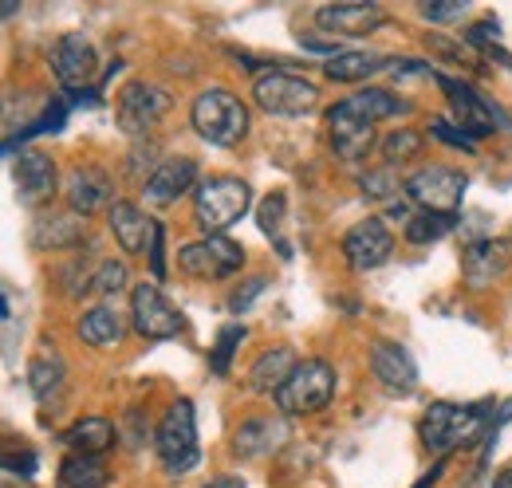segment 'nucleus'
<instances>
[{
	"instance_id": "nucleus-8",
	"label": "nucleus",
	"mask_w": 512,
	"mask_h": 488,
	"mask_svg": "<svg viewBox=\"0 0 512 488\" xmlns=\"http://www.w3.org/2000/svg\"><path fill=\"white\" fill-rule=\"evenodd\" d=\"M130 319H134V331H138L142 339H150V343L174 339V335H182V327H186L182 311L162 296L158 284H146V280L130 292Z\"/></svg>"
},
{
	"instance_id": "nucleus-43",
	"label": "nucleus",
	"mask_w": 512,
	"mask_h": 488,
	"mask_svg": "<svg viewBox=\"0 0 512 488\" xmlns=\"http://www.w3.org/2000/svg\"><path fill=\"white\" fill-rule=\"evenodd\" d=\"M300 44H304V48H312V52H327V60L343 52L335 40H320V36H300Z\"/></svg>"
},
{
	"instance_id": "nucleus-29",
	"label": "nucleus",
	"mask_w": 512,
	"mask_h": 488,
	"mask_svg": "<svg viewBox=\"0 0 512 488\" xmlns=\"http://www.w3.org/2000/svg\"><path fill=\"white\" fill-rule=\"evenodd\" d=\"M383 67H390V56H379V52H339V56L323 63L327 79H335V83H359V79H371Z\"/></svg>"
},
{
	"instance_id": "nucleus-17",
	"label": "nucleus",
	"mask_w": 512,
	"mask_h": 488,
	"mask_svg": "<svg viewBox=\"0 0 512 488\" xmlns=\"http://www.w3.org/2000/svg\"><path fill=\"white\" fill-rule=\"evenodd\" d=\"M111 193H115L111 178L103 170H95V166H75L64 182V197L75 217H91L103 205L111 209Z\"/></svg>"
},
{
	"instance_id": "nucleus-12",
	"label": "nucleus",
	"mask_w": 512,
	"mask_h": 488,
	"mask_svg": "<svg viewBox=\"0 0 512 488\" xmlns=\"http://www.w3.org/2000/svg\"><path fill=\"white\" fill-rule=\"evenodd\" d=\"M52 71H56L64 91H75V95L87 91L99 75V56H95L91 40L79 36V32H67L64 40L52 48Z\"/></svg>"
},
{
	"instance_id": "nucleus-28",
	"label": "nucleus",
	"mask_w": 512,
	"mask_h": 488,
	"mask_svg": "<svg viewBox=\"0 0 512 488\" xmlns=\"http://www.w3.org/2000/svg\"><path fill=\"white\" fill-rule=\"evenodd\" d=\"M64 445H71V453H87V457H103L115 445V422L87 414L64 433Z\"/></svg>"
},
{
	"instance_id": "nucleus-3",
	"label": "nucleus",
	"mask_w": 512,
	"mask_h": 488,
	"mask_svg": "<svg viewBox=\"0 0 512 488\" xmlns=\"http://www.w3.org/2000/svg\"><path fill=\"white\" fill-rule=\"evenodd\" d=\"M335 366L323 363V359H304V363L292 370V378L280 386L276 394V410L284 418H308V414H320L327 410V402L335 398Z\"/></svg>"
},
{
	"instance_id": "nucleus-5",
	"label": "nucleus",
	"mask_w": 512,
	"mask_h": 488,
	"mask_svg": "<svg viewBox=\"0 0 512 488\" xmlns=\"http://www.w3.org/2000/svg\"><path fill=\"white\" fill-rule=\"evenodd\" d=\"M481 410H485V406L434 402V406L426 410L422 426H418V433H422V445L446 457L449 449H457V445L473 441V433H477V429H481V422H485V414H481Z\"/></svg>"
},
{
	"instance_id": "nucleus-23",
	"label": "nucleus",
	"mask_w": 512,
	"mask_h": 488,
	"mask_svg": "<svg viewBox=\"0 0 512 488\" xmlns=\"http://www.w3.org/2000/svg\"><path fill=\"white\" fill-rule=\"evenodd\" d=\"M343 115H351V119L367 122V126H379L383 119H398V115H410V103L406 99H398V95H390L383 87H367V91H355V95H347L343 103H335Z\"/></svg>"
},
{
	"instance_id": "nucleus-47",
	"label": "nucleus",
	"mask_w": 512,
	"mask_h": 488,
	"mask_svg": "<svg viewBox=\"0 0 512 488\" xmlns=\"http://www.w3.org/2000/svg\"><path fill=\"white\" fill-rule=\"evenodd\" d=\"M493 488H512V465H509V469H501V473L493 477Z\"/></svg>"
},
{
	"instance_id": "nucleus-31",
	"label": "nucleus",
	"mask_w": 512,
	"mask_h": 488,
	"mask_svg": "<svg viewBox=\"0 0 512 488\" xmlns=\"http://www.w3.org/2000/svg\"><path fill=\"white\" fill-rule=\"evenodd\" d=\"M453 225H457L453 213H414V217H406V241L434 244L442 241L446 233H453Z\"/></svg>"
},
{
	"instance_id": "nucleus-22",
	"label": "nucleus",
	"mask_w": 512,
	"mask_h": 488,
	"mask_svg": "<svg viewBox=\"0 0 512 488\" xmlns=\"http://www.w3.org/2000/svg\"><path fill=\"white\" fill-rule=\"evenodd\" d=\"M16 189H20V201L24 205H44L52 193H56V162L40 150H28L20 154L16 162Z\"/></svg>"
},
{
	"instance_id": "nucleus-26",
	"label": "nucleus",
	"mask_w": 512,
	"mask_h": 488,
	"mask_svg": "<svg viewBox=\"0 0 512 488\" xmlns=\"http://www.w3.org/2000/svg\"><path fill=\"white\" fill-rule=\"evenodd\" d=\"M64 382H67V366L64 359L56 355V347H44L32 363H28V390L36 394V402H56L64 394Z\"/></svg>"
},
{
	"instance_id": "nucleus-4",
	"label": "nucleus",
	"mask_w": 512,
	"mask_h": 488,
	"mask_svg": "<svg viewBox=\"0 0 512 488\" xmlns=\"http://www.w3.org/2000/svg\"><path fill=\"white\" fill-rule=\"evenodd\" d=\"M253 99L260 111L268 115H284V119H300V115H312L320 107V87L304 75H288V71H268V75H256L253 83Z\"/></svg>"
},
{
	"instance_id": "nucleus-10",
	"label": "nucleus",
	"mask_w": 512,
	"mask_h": 488,
	"mask_svg": "<svg viewBox=\"0 0 512 488\" xmlns=\"http://www.w3.org/2000/svg\"><path fill=\"white\" fill-rule=\"evenodd\" d=\"M434 79L442 83L449 107H453V126H461L473 142H477V138H485V134H493V130H497V122H501V126H512L509 115H501L489 99H481L465 79H449V75H434Z\"/></svg>"
},
{
	"instance_id": "nucleus-34",
	"label": "nucleus",
	"mask_w": 512,
	"mask_h": 488,
	"mask_svg": "<svg viewBox=\"0 0 512 488\" xmlns=\"http://www.w3.org/2000/svg\"><path fill=\"white\" fill-rule=\"evenodd\" d=\"M422 146H426L422 130H394L383 138V158L386 162H410L422 154Z\"/></svg>"
},
{
	"instance_id": "nucleus-33",
	"label": "nucleus",
	"mask_w": 512,
	"mask_h": 488,
	"mask_svg": "<svg viewBox=\"0 0 512 488\" xmlns=\"http://www.w3.org/2000/svg\"><path fill=\"white\" fill-rule=\"evenodd\" d=\"M127 288V264L123 260H103L95 268V276L87 280V292L91 296H119Z\"/></svg>"
},
{
	"instance_id": "nucleus-32",
	"label": "nucleus",
	"mask_w": 512,
	"mask_h": 488,
	"mask_svg": "<svg viewBox=\"0 0 512 488\" xmlns=\"http://www.w3.org/2000/svg\"><path fill=\"white\" fill-rule=\"evenodd\" d=\"M245 335H249L245 323H229V327H221L217 347H213V355H209V370H213V374H229V363H233V355H237V347H241Z\"/></svg>"
},
{
	"instance_id": "nucleus-18",
	"label": "nucleus",
	"mask_w": 512,
	"mask_h": 488,
	"mask_svg": "<svg viewBox=\"0 0 512 488\" xmlns=\"http://www.w3.org/2000/svg\"><path fill=\"white\" fill-rule=\"evenodd\" d=\"M284 441H288V422H284V414H264V418H249L245 426L233 433V453H237L241 461H256V457L276 453Z\"/></svg>"
},
{
	"instance_id": "nucleus-39",
	"label": "nucleus",
	"mask_w": 512,
	"mask_h": 488,
	"mask_svg": "<svg viewBox=\"0 0 512 488\" xmlns=\"http://www.w3.org/2000/svg\"><path fill=\"white\" fill-rule=\"evenodd\" d=\"M264 288H268V276H249V280H245V284H237V292L229 296V311H233V315L249 311V307H253V300L264 292Z\"/></svg>"
},
{
	"instance_id": "nucleus-7",
	"label": "nucleus",
	"mask_w": 512,
	"mask_h": 488,
	"mask_svg": "<svg viewBox=\"0 0 512 488\" xmlns=\"http://www.w3.org/2000/svg\"><path fill=\"white\" fill-rule=\"evenodd\" d=\"M241 264H245V248L229 237H201L178 248V268L193 280H225L241 272Z\"/></svg>"
},
{
	"instance_id": "nucleus-20",
	"label": "nucleus",
	"mask_w": 512,
	"mask_h": 488,
	"mask_svg": "<svg viewBox=\"0 0 512 488\" xmlns=\"http://www.w3.org/2000/svg\"><path fill=\"white\" fill-rule=\"evenodd\" d=\"M193 182H197V162L193 158H162L150 174H146V201L154 205H170L178 201L182 193H190Z\"/></svg>"
},
{
	"instance_id": "nucleus-9",
	"label": "nucleus",
	"mask_w": 512,
	"mask_h": 488,
	"mask_svg": "<svg viewBox=\"0 0 512 488\" xmlns=\"http://www.w3.org/2000/svg\"><path fill=\"white\" fill-rule=\"evenodd\" d=\"M469 189V178L449 166H422L418 174L406 178V197L422 213H453Z\"/></svg>"
},
{
	"instance_id": "nucleus-30",
	"label": "nucleus",
	"mask_w": 512,
	"mask_h": 488,
	"mask_svg": "<svg viewBox=\"0 0 512 488\" xmlns=\"http://www.w3.org/2000/svg\"><path fill=\"white\" fill-rule=\"evenodd\" d=\"M60 485L64 488H107L111 485V469L103 457H87V453H67L60 465Z\"/></svg>"
},
{
	"instance_id": "nucleus-16",
	"label": "nucleus",
	"mask_w": 512,
	"mask_h": 488,
	"mask_svg": "<svg viewBox=\"0 0 512 488\" xmlns=\"http://www.w3.org/2000/svg\"><path fill=\"white\" fill-rule=\"evenodd\" d=\"M107 225H111L115 241H119V248H123L127 256L150 252V248H154V237H158V221H150V217H146L138 205H130V201H115V205L107 209Z\"/></svg>"
},
{
	"instance_id": "nucleus-45",
	"label": "nucleus",
	"mask_w": 512,
	"mask_h": 488,
	"mask_svg": "<svg viewBox=\"0 0 512 488\" xmlns=\"http://www.w3.org/2000/svg\"><path fill=\"white\" fill-rule=\"evenodd\" d=\"M509 422H512V398H509V402H501V406H497V418L489 422V429L497 433V429H501V426H509Z\"/></svg>"
},
{
	"instance_id": "nucleus-37",
	"label": "nucleus",
	"mask_w": 512,
	"mask_h": 488,
	"mask_svg": "<svg viewBox=\"0 0 512 488\" xmlns=\"http://www.w3.org/2000/svg\"><path fill=\"white\" fill-rule=\"evenodd\" d=\"M465 12H469L465 0H426V4H422V16H426L430 24H453V20H461Z\"/></svg>"
},
{
	"instance_id": "nucleus-19",
	"label": "nucleus",
	"mask_w": 512,
	"mask_h": 488,
	"mask_svg": "<svg viewBox=\"0 0 512 488\" xmlns=\"http://www.w3.org/2000/svg\"><path fill=\"white\" fill-rule=\"evenodd\" d=\"M371 370L375 378L383 382L390 394H414L418 386V366H414V355L402 347V343H375L371 351Z\"/></svg>"
},
{
	"instance_id": "nucleus-36",
	"label": "nucleus",
	"mask_w": 512,
	"mask_h": 488,
	"mask_svg": "<svg viewBox=\"0 0 512 488\" xmlns=\"http://www.w3.org/2000/svg\"><path fill=\"white\" fill-rule=\"evenodd\" d=\"M430 138H438L442 146H453V150H461V154H473V150H477V142H473L461 126H453L449 119H430Z\"/></svg>"
},
{
	"instance_id": "nucleus-40",
	"label": "nucleus",
	"mask_w": 512,
	"mask_h": 488,
	"mask_svg": "<svg viewBox=\"0 0 512 488\" xmlns=\"http://www.w3.org/2000/svg\"><path fill=\"white\" fill-rule=\"evenodd\" d=\"M426 48L438 52V56H446V60H453L457 67H473V63H469V52L457 48V44H449V40H442V36H426Z\"/></svg>"
},
{
	"instance_id": "nucleus-35",
	"label": "nucleus",
	"mask_w": 512,
	"mask_h": 488,
	"mask_svg": "<svg viewBox=\"0 0 512 488\" xmlns=\"http://www.w3.org/2000/svg\"><path fill=\"white\" fill-rule=\"evenodd\" d=\"M284 209H288V197H284V193H272V197H264V201H260L256 221H260V233H264V237H272V241L280 244V252L288 256V244L280 241V221H284Z\"/></svg>"
},
{
	"instance_id": "nucleus-13",
	"label": "nucleus",
	"mask_w": 512,
	"mask_h": 488,
	"mask_svg": "<svg viewBox=\"0 0 512 488\" xmlns=\"http://www.w3.org/2000/svg\"><path fill=\"white\" fill-rule=\"evenodd\" d=\"M390 252H394V233L386 229L383 217H367V221H359L343 233V256L355 272L379 268L390 260Z\"/></svg>"
},
{
	"instance_id": "nucleus-44",
	"label": "nucleus",
	"mask_w": 512,
	"mask_h": 488,
	"mask_svg": "<svg viewBox=\"0 0 512 488\" xmlns=\"http://www.w3.org/2000/svg\"><path fill=\"white\" fill-rule=\"evenodd\" d=\"M197 488H245V481L233 477V473H221V477H209L205 485H197Z\"/></svg>"
},
{
	"instance_id": "nucleus-2",
	"label": "nucleus",
	"mask_w": 512,
	"mask_h": 488,
	"mask_svg": "<svg viewBox=\"0 0 512 488\" xmlns=\"http://www.w3.org/2000/svg\"><path fill=\"white\" fill-rule=\"evenodd\" d=\"M253 205V189L241 178H205L193 193V221L205 237H225L229 225H237Z\"/></svg>"
},
{
	"instance_id": "nucleus-6",
	"label": "nucleus",
	"mask_w": 512,
	"mask_h": 488,
	"mask_svg": "<svg viewBox=\"0 0 512 488\" xmlns=\"http://www.w3.org/2000/svg\"><path fill=\"white\" fill-rule=\"evenodd\" d=\"M158 457H162V465H166V473H190L193 465H197V457H201V449H197V418H193V402L186 398H178L170 410H166V418H162V426H158Z\"/></svg>"
},
{
	"instance_id": "nucleus-42",
	"label": "nucleus",
	"mask_w": 512,
	"mask_h": 488,
	"mask_svg": "<svg viewBox=\"0 0 512 488\" xmlns=\"http://www.w3.org/2000/svg\"><path fill=\"white\" fill-rule=\"evenodd\" d=\"M4 469H8V473H20V477H32V473H36V457H32V453L4 457Z\"/></svg>"
},
{
	"instance_id": "nucleus-38",
	"label": "nucleus",
	"mask_w": 512,
	"mask_h": 488,
	"mask_svg": "<svg viewBox=\"0 0 512 488\" xmlns=\"http://www.w3.org/2000/svg\"><path fill=\"white\" fill-rule=\"evenodd\" d=\"M359 189H363V197H371V201H386V197L398 193V178H394L390 170H371V174L359 182Z\"/></svg>"
},
{
	"instance_id": "nucleus-25",
	"label": "nucleus",
	"mask_w": 512,
	"mask_h": 488,
	"mask_svg": "<svg viewBox=\"0 0 512 488\" xmlns=\"http://www.w3.org/2000/svg\"><path fill=\"white\" fill-rule=\"evenodd\" d=\"M75 331H79V339H83L87 347H115V343L123 339V331H127V323H123V315H119V307L99 304V307H87V311L79 315V323H75Z\"/></svg>"
},
{
	"instance_id": "nucleus-15",
	"label": "nucleus",
	"mask_w": 512,
	"mask_h": 488,
	"mask_svg": "<svg viewBox=\"0 0 512 488\" xmlns=\"http://www.w3.org/2000/svg\"><path fill=\"white\" fill-rule=\"evenodd\" d=\"M386 16L379 4L371 0H343V4H323L316 8V24L335 32V36H367L371 28H379Z\"/></svg>"
},
{
	"instance_id": "nucleus-1",
	"label": "nucleus",
	"mask_w": 512,
	"mask_h": 488,
	"mask_svg": "<svg viewBox=\"0 0 512 488\" xmlns=\"http://www.w3.org/2000/svg\"><path fill=\"white\" fill-rule=\"evenodd\" d=\"M190 122L209 146H225V150L249 134V111L229 87H205L193 99Z\"/></svg>"
},
{
	"instance_id": "nucleus-21",
	"label": "nucleus",
	"mask_w": 512,
	"mask_h": 488,
	"mask_svg": "<svg viewBox=\"0 0 512 488\" xmlns=\"http://www.w3.org/2000/svg\"><path fill=\"white\" fill-rule=\"evenodd\" d=\"M327 138H331V150L343 158V162H359L375 150V126L343 115L339 107L327 111Z\"/></svg>"
},
{
	"instance_id": "nucleus-27",
	"label": "nucleus",
	"mask_w": 512,
	"mask_h": 488,
	"mask_svg": "<svg viewBox=\"0 0 512 488\" xmlns=\"http://www.w3.org/2000/svg\"><path fill=\"white\" fill-rule=\"evenodd\" d=\"M83 241H87L83 217H44L32 225V248L40 252H64V248H79Z\"/></svg>"
},
{
	"instance_id": "nucleus-41",
	"label": "nucleus",
	"mask_w": 512,
	"mask_h": 488,
	"mask_svg": "<svg viewBox=\"0 0 512 488\" xmlns=\"http://www.w3.org/2000/svg\"><path fill=\"white\" fill-rule=\"evenodd\" d=\"M162 241H166V229L158 225V237H154V248H150V272H154V280L166 276V252H162Z\"/></svg>"
},
{
	"instance_id": "nucleus-14",
	"label": "nucleus",
	"mask_w": 512,
	"mask_h": 488,
	"mask_svg": "<svg viewBox=\"0 0 512 488\" xmlns=\"http://www.w3.org/2000/svg\"><path fill=\"white\" fill-rule=\"evenodd\" d=\"M512 264V241L505 237H485V241H473L461 256V272L473 288H485L493 284L497 276H505Z\"/></svg>"
},
{
	"instance_id": "nucleus-46",
	"label": "nucleus",
	"mask_w": 512,
	"mask_h": 488,
	"mask_svg": "<svg viewBox=\"0 0 512 488\" xmlns=\"http://www.w3.org/2000/svg\"><path fill=\"white\" fill-rule=\"evenodd\" d=\"M442 473H446V457H442V461H438V465H434V469H430V473H426V477H422V481H418L414 488H434V485H438V477H442Z\"/></svg>"
},
{
	"instance_id": "nucleus-11",
	"label": "nucleus",
	"mask_w": 512,
	"mask_h": 488,
	"mask_svg": "<svg viewBox=\"0 0 512 488\" xmlns=\"http://www.w3.org/2000/svg\"><path fill=\"white\" fill-rule=\"evenodd\" d=\"M174 107V95L166 91V87H158V83H150V79H134L123 87V95H119V126L127 130V134H146V130H154L162 115Z\"/></svg>"
},
{
	"instance_id": "nucleus-24",
	"label": "nucleus",
	"mask_w": 512,
	"mask_h": 488,
	"mask_svg": "<svg viewBox=\"0 0 512 488\" xmlns=\"http://www.w3.org/2000/svg\"><path fill=\"white\" fill-rule=\"evenodd\" d=\"M300 366V359H296V351L292 347H268L260 359L253 363V370H249V390L253 394H280V386L292 378V370Z\"/></svg>"
}]
</instances>
